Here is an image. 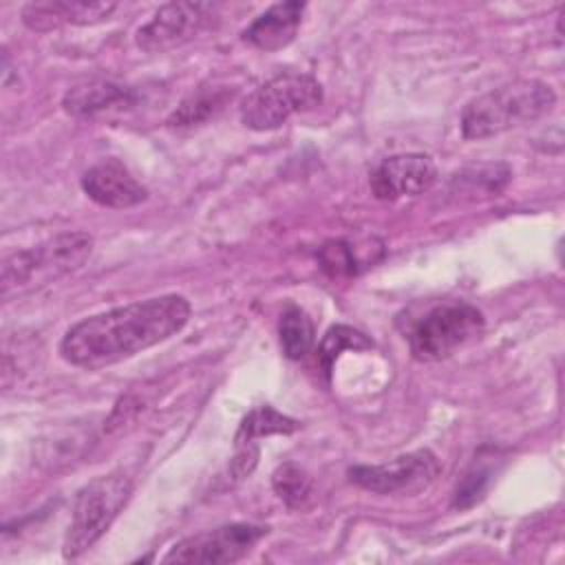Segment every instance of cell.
I'll list each match as a JSON object with an SVG mask.
<instances>
[{
    "label": "cell",
    "instance_id": "obj_18",
    "mask_svg": "<svg viewBox=\"0 0 565 565\" xmlns=\"http://www.w3.org/2000/svg\"><path fill=\"white\" fill-rule=\"evenodd\" d=\"M278 340H280L282 353L289 360H300L311 351L316 340V329L305 309L291 302L285 305L278 320Z\"/></svg>",
    "mask_w": 565,
    "mask_h": 565
},
{
    "label": "cell",
    "instance_id": "obj_10",
    "mask_svg": "<svg viewBox=\"0 0 565 565\" xmlns=\"http://www.w3.org/2000/svg\"><path fill=\"white\" fill-rule=\"evenodd\" d=\"M437 181L435 161L424 152H399L382 159L371 172L369 185L375 199L397 201L417 196Z\"/></svg>",
    "mask_w": 565,
    "mask_h": 565
},
{
    "label": "cell",
    "instance_id": "obj_15",
    "mask_svg": "<svg viewBox=\"0 0 565 565\" xmlns=\"http://www.w3.org/2000/svg\"><path fill=\"white\" fill-rule=\"evenodd\" d=\"M512 179L508 163H472L450 177V194L459 199H490L499 196Z\"/></svg>",
    "mask_w": 565,
    "mask_h": 565
},
{
    "label": "cell",
    "instance_id": "obj_9",
    "mask_svg": "<svg viewBox=\"0 0 565 565\" xmlns=\"http://www.w3.org/2000/svg\"><path fill=\"white\" fill-rule=\"evenodd\" d=\"M216 7L210 2H168L137 29L135 44L146 53H168L210 26Z\"/></svg>",
    "mask_w": 565,
    "mask_h": 565
},
{
    "label": "cell",
    "instance_id": "obj_17",
    "mask_svg": "<svg viewBox=\"0 0 565 565\" xmlns=\"http://www.w3.org/2000/svg\"><path fill=\"white\" fill-rule=\"evenodd\" d=\"M298 428H300L298 419L278 413L274 406H256L241 419L238 430L234 435V446L256 444V439H263L269 435H291Z\"/></svg>",
    "mask_w": 565,
    "mask_h": 565
},
{
    "label": "cell",
    "instance_id": "obj_1",
    "mask_svg": "<svg viewBox=\"0 0 565 565\" xmlns=\"http://www.w3.org/2000/svg\"><path fill=\"white\" fill-rule=\"evenodd\" d=\"M192 307L181 294H163L93 313L71 324L60 340L64 362L97 371L177 335Z\"/></svg>",
    "mask_w": 565,
    "mask_h": 565
},
{
    "label": "cell",
    "instance_id": "obj_19",
    "mask_svg": "<svg viewBox=\"0 0 565 565\" xmlns=\"http://www.w3.org/2000/svg\"><path fill=\"white\" fill-rule=\"evenodd\" d=\"M271 488L276 497L291 510L305 508L313 497V479L294 461H285L271 472Z\"/></svg>",
    "mask_w": 565,
    "mask_h": 565
},
{
    "label": "cell",
    "instance_id": "obj_8",
    "mask_svg": "<svg viewBox=\"0 0 565 565\" xmlns=\"http://www.w3.org/2000/svg\"><path fill=\"white\" fill-rule=\"evenodd\" d=\"M269 532L267 525L227 523L214 530L188 536L170 547L163 563H201L221 565L236 563L252 552V547Z\"/></svg>",
    "mask_w": 565,
    "mask_h": 565
},
{
    "label": "cell",
    "instance_id": "obj_11",
    "mask_svg": "<svg viewBox=\"0 0 565 565\" xmlns=\"http://www.w3.org/2000/svg\"><path fill=\"white\" fill-rule=\"evenodd\" d=\"M82 190L97 205L113 210L135 207L148 199V190L117 159H104L93 163L82 174Z\"/></svg>",
    "mask_w": 565,
    "mask_h": 565
},
{
    "label": "cell",
    "instance_id": "obj_5",
    "mask_svg": "<svg viewBox=\"0 0 565 565\" xmlns=\"http://www.w3.org/2000/svg\"><path fill=\"white\" fill-rule=\"evenodd\" d=\"M132 494V481L126 472L115 470L88 481L75 497L71 523L64 534L62 554L66 561L90 550L119 516Z\"/></svg>",
    "mask_w": 565,
    "mask_h": 565
},
{
    "label": "cell",
    "instance_id": "obj_23",
    "mask_svg": "<svg viewBox=\"0 0 565 565\" xmlns=\"http://www.w3.org/2000/svg\"><path fill=\"white\" fill-rule=\"evenodd\" d=\"M236 455L232 457L230 466H227V481L230 486H236L238 481H243L258 463V446L256 444H247V446H234Z\"/></svg>",
    "mask_w": 565,
    "mask_h": 565
},
{
    "label": "cell",
    "instance_id": "obj_13",
    "mask_svg": "<svg viewBox=\"0 0 565 565\" xmlns=\"http://www.w3.org/2000/svg\"><path fill=\"white\" fill-rule=\"evenodd\" d=\"M305 11L307 4L298 0L276 2L249 22V26L243 31V40L265 53L280 51L296 40Z\"/></svg>",
    "mask_w": 565,
    "mask_h": 565
},
{
    "label": "cell",
    "instance_id": "obj_3",
    "mask_svg": "<svg viewBox=\"0 0 565 565\" xmlns=\"http://www.w3.org/2000/svg\"><path fill=\"white\" fill-rule=\"evenodd\" d=\"M93 252L88 232H62L29 249H18L2 260V298L22 296L40 289L75 269H79Z\"/></svg>",
    "mask_w": 565,
    "mask_h": 565
},
{
    "label": "cell",
    "instance_id": "obj_22",
    "mask_svg": "<svg viewBox=\"0 0 565 565\" xmlns=\"http://www.w3.org/2000/svg\"><path fill=\"white\" fill-rule=\"evenodd\" d=\"M490 481H492V468H490V466H483L481 461H479V466L475 463V466L461 477V481L457 483L455 494H452V508L463 510V508H470V505L479 503V501L483 499V494H486Z\"/></svg>",
    "mask_w": 565,
    "mask_h": 565
},
{
    "label": "cell",
    "instance_id": "obj_20",
    "mask_svg": "<svg viewBox=\"0 0 565 565\" xmlns=\"http://www.w3.org/2000/svg\"><path fill=\"white\" fill-rule=\"evenodd\" d=\"M371 347H373V340L366 333H362L349 324H333L322 335V340L318 344V362H320L322 371L327 375H331V369L342 351H347V349L362 351V349H371Z\"/></svg>",
    "mask_w": 565,
    "mask_h": 565
},
{
    "label": "cell",
    "instance_id": "obj_12",
    "mask_svg": "<svg viewBox=\"0 0 565 565\" xmlns=\"http://www.w3.org/2000/svg\"><path fill=\"white\" fill-rule=\"evenodd\" d=\"M117 2H88V0H44L29 2L22 9V22L31 31H51L60 26H86L108 20Z\"/></svg>",
    "mask_w": 565,
    "mask_h": 565
},
{
    "label": "cell",
    "instance_id": "obj_6",
    "mask_svg": "<svg viewBox=\"0 0 565 565\" xmlns=\"http://www.w3.org/2000/svg\"><path fill=\"white\" fill-rule=\"evenodd\" d=\"M324 99L322 84L309 73L285 71L254 88L241 102V121L252 130L280 128L291 115L311 110Z\"/></svg>",
    "mask_w": 565,
    "mask_h": 565
},
{
    "label": "cell",
    "instance_id": "obj_16",
    "mask_svg": "<svg viewBox=\"0 0 565 565\" xmlns=\"http://www.w3.org/2000/svg\"><path fill=\"white\" fill-rule=\"evenodd\" d=\"M234 97L227 86H199L166 119L168 128H192L221 113Z\"/></svg>",
    "mask_w": 565,
    "mask_h": 565
},
{
    "label": "cell",
    "instance_id": "obj_21",
    "mask_svg": "<svg viewBox=\"0 0 565 565\" xmlns=\"http://www.w3.org/2000/svg\"><path fill=\"white\" fill-rule=\"evenodd\" d=\"M318 265L329 278H347L360 271V256L355 245L347 238H331L318 249Z\"/></svg>",
    "mask_w": 565,
    "mask_h": 565
},
{
    "label": "cell",
    "instance_id": "obj_7",
    "mask_svg": "<svg viewBox=\"0 0 565 565\" xmlns=\"http://www.w3.org/2000/svg\"><path fill=\"white\" fill-rule=\"evenodd\" d=\"M437 475L439 461L426 448L399 455L386 463L349 468V481L375 494H415L426 490Z\"/></svg>",
    "mask_w": 565,
    "mask_h": 565
},
{
    "label": "cell",
    "instance_id": "obj_4",
    "mask_svg": "<svg viewBox=\"0 0 565 565\" xmlns=\"http://www.w3.org/2000/svg\"><path fill=\"white\" fill-rule=\"evenodd\" d=\"M486 318L481 309L466 300H441L424 313L408 318L404 338L419 362H437L483 333Z\"/></svg>",
    "mask_w": 565,
    "mask_h": 565
},
{
    "label": "cell",
    "instance_id": "obj_2",
    "mask_svg": "<svg viewBox=\"0 0 565 565\" xmlns=\"http://www.w3.org/2000/svg\"><path fill=\"white\" fill-rule=\"evenodd\" d=\"M556 104V93L541 79H512L472 97L461 110L463 139H488L532 124Z\"/></svg>",
    "mask_w": 565,
    "mask_h": 565
},
{
    "label": "cell",
    "instance_id": "obj_14",
    "mask_svg": "<svg viewBox=\"0 0 565 565\" xmlns=\"http://www.w3.org/2000/svg\"><path fill=\"white\" fill-rule=\"evenodd\" d=\"M137 104L130 86L110 79H90L68 88L62 97V108L73 117H93L106 110H126Z\"/></svg>",
    "mask_w": 565,
    "mask_h": 565
}]
</instances>
